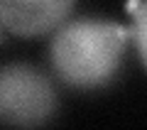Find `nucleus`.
<instances>
[{
  "instance_id": "obj_5",
  "label": "nucleus",
  "mask_w": 147,
  "mask_h": 130,
  "mask_svg": "<svg viewBox=\"0 0 147 130\" xmlns=\"http://www.w3.org/2000/svg\"><path fill=\"white\" fill-rule=\"evenodd\" d=\"M5 32H7V30H5V27H3V22H0V42L5 39Z\"/></svg>"
},
{
  "instance_id": "obj_3",
  "label": "nucleus",
  "mask_w": 147,
  "mask_h": 130,
  "mask_svg": "<svg viewBox=\"0 0 147 130\" xmlns=\"http://www.w3.org/2000/svg\"><path fill=\"white\" fill-rule=\"evenodd\" d=\"M74 5L76 0H0V22L15 37H44L69 20Z\"/></svg>"
},
{
  "instance_id": "obj_2",
  "label": "nucleus",
  "mask_w": 147,
  "mask_h": 130,
  "mask_svg": "<svg viewBox=\"0 0 147 130\" xmlns=\"http://www.w3.org/2000/svg\"><path fill=\"white\" fill-rule=\"evenodd\" d=\"M59 96L52 79L32 64H7L0 69V123L37 128L54 118Z\"/></svg>"
},
{
  "instance_id": "obj_4",
  "label": "nucleus",
  "mask_w": 147,
  "mask_h": 130,
  "mask_svg": "<svg viewBox=\"0 0 147 130\" xmlns=\"http://www.w3.org/2000/svg\"><path fill=\"white\" fill-rule=\"evenodd\" d=\"M132 42L140 52L142 64L147 66V0H140L137 7L132 10Z\"/></svg>"
},
{
  "instance_id": "obj_1",
  "label": "nucleus",
  "mask_w": 147,
  "mask_h": 130,
  "mask_svg": "<svg viewBox=\"0 0 147 130\" xmlns=\"http://www.w3.org/2000/svg\"><path fill=\"white\" fill-rule=\"evenodd\" d=\"M130 39L132 27L120 22L96 17L66 20L52 37L49 62L61 83L96 91L115 79Z\"/></svg>"
}]
</instances>
